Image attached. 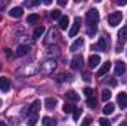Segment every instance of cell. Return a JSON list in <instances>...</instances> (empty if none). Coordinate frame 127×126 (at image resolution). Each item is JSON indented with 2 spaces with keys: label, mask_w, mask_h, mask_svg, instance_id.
<instances>
[{
  "label": "cell",
  "mask_w": 127,
  "mask_h": 126,
  "mask_svg": "<svg viewBox=\"0 0 127 126\" xmlns=\"http://www.w3.org/2000/svg\"><path fill=\"white\" fill-rule=\"evenodd\" d=\"M109 68H111V63H103L102 65H100L99 71H97V76H103V74H106V73L109 71Z\"/></svg>",
  "instance_id": "cell-16"
},
{
  "label": "cell",
  "mask_w": 127,
  "mask_h": 126,
  "mask_svg": "<svg viewBox=\"0 0 127 126\" xmlns=\"http://www.w3.org/2000/svg\"><path fill=\"white\" fill-rule=\"evenodd\" d=\"M66 79H71V76H66V74H62V76H59V80H66Z\"/></svg>",
  "instance_id": "cell-34"
},
{
  "label": "cell",
  "mask_w": 127,
  "mask_h": 126,
  "mask_svg": "<svg viewBox=\"0 0 127 126\" xmlns=\"http://www.w3.org/2000/svg\"><path fill=\"white\" fill-rule=\"evenodd\" d=\"M37 119H38L37 114H31V116H28V117H27V125L28 126H34L35 123H37Z\"/></svg>",
  "instance_id": "cell-23"
},
{
  "label": "cell",
  "mask_w": 127,
  "mask_h": 126,
  "mask_svg": "<svg viewBox=\"0 0 127 126\" xmlns=\"http://www.w3.org/2000/svg\"><path fill=\"white\" fill-rule=\"evenodd\" d=\"M117 104L120 105V108H126L127 107V94L126 92H120L117 95Z\"/></svg>",
  "instance_id": "cell-6"
},
{
  "label": "cell",
  "mask_w": 127,
  "mask_h": 126,
  "mask_svg": "<svg viewBox=\"0 0 127 126\" xmlns=\"http://www.w3.org/2000/svg\"><path fill=\"white\" fill-rule=\"evenodd\" d=\"M43 33H44V27H43V25L35 27V30H34V37H35V39H40V37L43 36Z\"/></svg>",
  "instance_id": "cell-24"
},
{
  "label": "cell",
  "mask_w": 127,
  "mask_h": 126,
  "mask_svg": "<svg viewBox=\"0 0 127 126\" xmlns=\"http://www.w3.org/2000/svg\"><path fill=\"white\" fill-rule=\"evenodd\" d=\"M9 89H10V80L7 77H0V91L7 92Z\"/></svg>",
  "instance_id": "cell-7"
},
{
  "label": "cell",
  "mask_w": 127,
  "mask_h": 126,
  "mask_svg": "<svg viewBox=\"0 0 127 126\" xmlns=\"http://www.w3.org/2000/svg\"><path fill=\"white\" fill-rule=\"evenodd\" d=\"M62 110H64V113H74V111H75V105H74L72 102H68V104H64Z\"/></svg>",
  "instance_id": "cell-21"
},
{
  "label": "cell",
  "mask_w": 127,
  "mask_h": 126,
  "mask_svg": "<svg viewBox=\"0 0 127 126\" xmlns=\"http://www.w3.org/2000/svg\"><path fill=\"white\" fill-rule=\"evenodd\" d=\"M81 113H83V111H81V108H77V110L72 113V119H74V120H78V117L81 116Z\"/></svg>",
  "instance_id": "cell-29"
},
{
  "label": "cell",
  "mask_w": 127,
  "mask_h": 126,
  "mask_svg": "<svg viewBox=\"0 0 127 126\" xmlns=\"http://www.w3.org/2000/svg\"><path fill=\"white\" fill-rule=\"evenodd\" d=\"M40 4V0H37V1H25V6H28V7H34V6H38Z\"/></svg>",
  "instance_id": "cell-31"
},
{
  "label": "cell",
  "mask_w": 127,
  "mask_h": 126,
  "mask_svg": "<svg viewBox=\"0 0 127 126\" xmlns=\"http://www.w3.org/2000/svg\"><path fill=\"white\" fill-rule=\"evenodd\" d=\"M38 110H40V101H38V99H35L31 105L28 107V108H25V110H24V116H27V117H28V116H31V114H37V111H38Z\"/></svg>",
  "instance_id": "cell-4"
},
{
  "label": "cell",
  "mask_w": 127,
  "mask_h": 126,
  "mask_svg": "<svg viewBox=\"0 0 127 126\" xmlns=\"http://www.w3.org/2000/svg\"><path fill=\"white\" fill-rule=\"evenodd\" d=\"M58 4H59V6H65L66 1H65V0H58Z\"/></svg>",
  "instance_id": "cell-36"
},
{
  "label": "cell",
  "mask_w": 127,
  "mask_h": 126,
  "mask_svg": "<svg viewBox=\"0 0 127 126\" xmlns=\"http://www.w3.org/2000/svg\"><path fill=\"white\" fill-rule=\"evenodd\" d=\"M0 70H1V64H0Z\"/></svg>",
  "instance_id": "cell-43"
},
{
  "label": "cell",
  "mask_w": 127,
  "mask_h": 126,
  "mask_svg": "<svg viewBox=\"0 0 127 126\" xmlns=\"http://www.w3.org/2000/svg\"><path fill=\"white\" fill-rule=\"evenodd\" d=\"M22 13H24V9H22V7H12L10 12H9V15H10L12 18H21Z\"/></svg>",
  "instance_id": "cell-10"
},
{
  "label": "cell",
  "mask_w": 127,
  "mask_h": 126,
  "mask_svg": "<svg viewBox=\"0 0 127 126\" xmlns=\"http://www.w3.org/2000/svg\"><path fill=\"white\" fill-rule=\"evenodd\" d=\"M84 95L87 96V98H90V96H95V91L92 89V88H84Z\"/></svg>",
  "instance_id": "cell-28"
},
{
  "label": "cell",
  "mask_w": 127,
  "mask_h": 126,
  "mask_svg": "<svg viewBox=\"0 0 127 126\" xmlns=\"http://www.w3.org/2000/svg\"><path fill=\"white\" fill-rule=\"evenodd\" d=\"M90 125H92V117H86L80 126H90Z\"/></svg>",
  "instance_id": "cell-32"
},
{
  "label": "cell",
  "mask_w": 127,
  "mask_h": 126,
  "mask_svg": "<svg viewBox=\"0 0 127 126\" xmlns=\"http://www.w3.org/2000/svg\"><path fill=\"white\" fill-rule=\"evenodd\" d=\"M114 108H115V105L112 104V102H108V104H105V107H103V114H112L114 113Z\"/></svg>",
  "instance_id": "cell-19"
},
{
  "label": "cell",
  "mask_w": 127,
  "mask_h": 126,
  "mask_svg": "<svg viewBox=\"0 0 127 126\" xmlns=\"http://www.w3.org/2000/svg\"><path fill=\"white\" fill-rule=\"evenodd\" d=\"M87 107H90V108H95L96 107V98L95 96L87 98Z\"/></svg>",
  "instance_id": "cell-26"
},
{
  "label": "cell",
  "mask_w": 127,
  "mask_h": 126,
  "mask_svg": "<svg viewBox=\"0 0 127 126\" xmlns=\"http://www.w3.org/2000/svg\"><path fill=\"white\" fill-rule=\"evenodd\" d=\"M92 49H95V51H100V52H105L106 51V43H105V39L103 37H100L99 39V42L92 46Z\"/></svg>",
  "instance_id": "cell-8"
},
{
  "label": "cell",
  "mask_w": 127,
  "mask_h": 126,
  "mask_svg": "<svg viewBox=\"0 0 127 126\" xmlns=\"http://www.w3.org/2000/svg\"><path fill=\"white\" fill-rule=\"evenodd\" d=\"M120 126H127V122H123V123H121Z\"/></svg>",
  "instance_id": "cell-41"
},
{
  "label": "cell",
  "mask_w": 127,
  "mask_h": 126,
  "mask_svg": "<svg viewBox=\"0 0 127 126\" xmlns=\"http://www.w3.org/2000/svg\"><path fill=\"white\" fill-rule=\"evenodd\" d=\"M4 52H6V55H7V57H12V52H10V51H9V49H6V51H4Z\"/></svg>",
  "instance_id": "cell-38"
},
{
  "label": "cell",
  "mask_w": 127,
  "mask_h": 126,
  "mask_svg": "<svg viewBox=\"0 0 127 126\" xmlns=\"http://www.w3.org/2000/svg\"><path fill=\"white\" fill-rule=\"evenodd\" d=\"M30 52V46L28 45H21L18 49H16V57H24Z\"/></svg>",
  "instance_id": "cell-11"
},
{
  "label": "cell",
  "mask_w": 127,
  "mask_h": 126,
  "mask_svg": "<svg viewBox=\"0 0 127 126\" xmlns=\"http://www.w3.org/2000/svg\"><path fill=\"white\" fill-rule=\"evenodd\" d=\"M83 65H84V60H83V57L81 55H77V57H74L72 58V61L69 64V67H71V70H81L83 68Z\"/></svg>",
  "instance_id": "cell-3"
},
{
  "label": "cell",
  "mask_w": 127,
  "mask_h": 126,
  "mask_svg": "<svg viewBox=\"0 0 127 126\" xmlns=\"http://www.w3.org/2000/svg\"><path fill=\"white\" fill-rule=\"evenodd\" d=\"M118 40L121 43H126L127 42V27H123L120 31H118Z\"/></svg>",
  "instance_id": "cell-18"
},
{
  "label": "cell",
  "mask_w": 127,
  "mask_h": 126,
  "mask_svg": "<svg viewBox=\"0 0 127 126\" xmlns=\"http://www.w3.org/2000/svg\"><path fill=\"white\" fill-rule=\"evenodd\" d=\"M109 98H111V91L103 89V91H102V99H103V101H108Z\"/></svg>",
  "instance_id": "cell-27"
},
{
  "label": "cell",
  "mask_w": 127,
  "mask_h": 126,
  "mask_svg": "<svg viewBox=\"0 0 127 126\" xmlns=\"http://www.w3.org/2000/svg\"><path fill=\"white\" fill-rule=\"evenodd\" d=\"M87 63H89V67H90V68H95V67H97L99 63H100V57H99V55H92Z\"/></svg>",
  "instance_id": "cell-12"
},
{
  "label": "cell",
  "mask_w": 127,
  "mask_h": 126,
  "mask_svg": "<svg viewBox=\"0 0 127 126\" xmlns=\"http://www.w3.org/2000/svg\"><path fill=\"white\" fill-rule=\"evenodd\" d=\"M123 19V13L121 12H112L109 16H108V24L111 27H117Z\"/></svg>",
  "instance_id": "cell-2"
},
{
  "label": "cell",
  "mask_w": 127,
  "mask_h": 126,
  "mask_svg": "<svg viewBox=\"0 0 127 126\" xmlns=\"http://www.w3.org/2000/svg\"><path fill=\"white\" fill-rule=\"evenodd\" d=\"M83 79H84V80H90V76H89V74H83Z\"/></svg>",
  "instance_id": "cell-37"
},
{
  "label": "cell",
  "mask_w": 127,
  "mask_h": 126,
  "mask_svg": "<svg viewBox=\"0 0 127 126\" xmlns=\"http://www.w3.org/2000/svg\"><path fill=\"white\" fill-rule=\"evenodd\" d=\"M86 21H87V34L90 37H93L96 34V24L99 22V12L96 9H90L86 13Z\"/></svg>",
  "instance_id": "cell-1"
},
{
  "label": "cell",
  "mask_w": 127,
  "mask_h": 126,
  "mask_svg": "<svg viewBox=\"0 0 127 126\" xmlns=\"http://www.w3.org/2000/svg\"><path fill=\"white\" fill-rule=\"evenodd\" d=\"M0 21H1V15H0Z\"/></svg>",
  "instance_id": "cell-42"
},
{
  "label": "cell",
  "mask_w": 127,
  "mask_h": 126,
  "mask_svg": "<svg viewBox=\"0 0 127 126\" xmlns=\"http://www.w3.org/2000/svg\"><path fill=\"white\" fill-rule=\"evenodd\" d=\"M106 83H108L111 88H115V86H117V80H115V79H108Z\"/></svg>",
  "instance_id": "cell-33"
},
{
  "label": "cell",
  "mask_w": 127,
  "mask_h": 126,
  "mask_svg": "<svg viewBox=\"0 0 127 126\" xmlns=\"http://www.w3.org/2000/svg\"><path fill=\"white\" fill-rule=\"evenodd\" d=\"M41 122H43L44 126H56V120L52 119L50 116H44V117L41 119Z\"/></svg>",
  "instance_id": "cell-17"
},
{
  "label": "cell",
  "mask_w": 127,
  "mask_h": 126,
  "mask_svg": "<svg viewBox=\"0 0 127 126\" xmlns=\"http://www.w3.org/2000/svg\"><path fill=\"white\" fill-rule=\"evenodd\" d=\"M65 96H66V99H69V101H72V102H77V101L80 99V96H78V94H77L75 91H68V92L65 94Z\"/></svg>",
  "instance_id": "cell-15"
},
{
  "label": "cell",
  "mask_w": 127,
  "mask_h": 126,
  "mask_svg": "<svg viewBox=\"0 0 127 126\" xmlns=\"http://www.w3.org/2000/svg\"><path fill=\"white\" fill-rule=\"evenodd\" d=\"M68 22H69V19H68V16H61V19H59V27L62 28V30H66L68 28Z\"/></svg>",
  "instance_id": "cell-22"
},
{
  "label": "cell",
  "mask_w": 127,
  "mask_h": 126,
  "mask_svg": "<svg viewBox=\"0 0 127 126\" xmlns=\"http://www.w3.org/2000/svg\"><path fill=\"white\" fill-rule=\"evenodd\" d=\"M99 125L100 126H111V122L108 119H99Z\"/></svg>",
  "instance_id": "cell-30"
},
{
  "label": "cell",
  "mask_w": 127,
  "mask_h": 126,
  "mask_svg": "<svg viewBox=\"0 0 127 126\" xmlns=\"http://www.w3.org/2000/svg\"><path fill=\"white\" fill-rule=\"evenodd\" d=\"M114 73H115L117 76H123V74L126 73V64H124V63H121V61H118V63L115 64Z\"/></svg>",
  "instance_id": "cell-9"
},
{
  "label": "cell",
  "mask_w": 127,
  "mask_h": 126,
  "mask_svg": "<svg viewBox=\"0 0 127 126\" xmlns=\"http://www.w3.org/2000/svg\"><path fill=\"white\" fill-rule=\"evenodd\" d=\"M50 16H52V19H61V10H59V9L52 10V12H50Z\"/></svg>",
  "instance_id": "cell-25"
},
{
  "label": "cell",
  "mask_w": 127,
  "mask_h": 126,
  "mask_svg": "<svg viewBox=\"0 0 127 126\" xmlns=\"http://www.w3.org/2000/svg\"><path fill=\"white\" fill-rule=\"evenodd\" d=\"M40 21V15L38 13H31V15H28V18H27V22L28 24H37Z\"/></svg>",
  "instance_id": "cell-20"
},
{
  "label": "cell",
  "mask_w": 127,
  "mask_h": 126,
  "mask_svg": "<svg viewBox=\"0 0 127 126\" xmlns=\"http://www.w3.org/2000/svg\"><path fill=\"white\" fill-rule=\"evenodd\" d=\"M0 105H1V101H0Z\"/></svg>",
  "instance_id": "cell-44"
},
{
  "label": "cell",
  "mask_w": 127,
  "mask_h": 126,
  "mask_svg": "<svg viewBox=\"0 0 127 126\" xmlns=\"http://www.w3.org/2000/svg\"><path fill=\"white\" fill-rule=\"evenodd\" d=\"M80 25H81V18H75L74 19V25L71 27V30H69V33H68V37H75L77 36V33L80 31Z\"/></svg>",
  "instance_id": "cell-5"
},
{
  "label": "cell",
  "mask_w": 127,
  "mask_h": 126,
  "mask_svg": "<svg viewBox=\"0 0 127 126\" xmlns=\"http://www.w3.org/2000/svg\"><path fill=\"white\" fill-rule=\"evenodd\" d=\"M50 3H52V0H44V4H47V6H49Z\"/></svg>",
  "instance_id": "cell-39"
},
{
  "label": "cell",
  "mask_w": 127,
  "mask_h": 126,
  "mask_svg": "<svg viewBox=\"0 0 127 126\" xmlns=\"http://www.w3.org/2000/svg\"><path fill=\"white\" fill-rule=\"evenodd\" d=\"M117 4H120V6H124V4H127V0H118V1H117Z\"/></svg>",
  "instance_id": "cell-35"
},
{
  "label": "cell",
  "mask_w": 127,
  "mask_h": 126,
  "mask_svg": "<svg viewBox=\"0 0 127 126\" xmlns=\"http://www.w3.org/2000/svg\"><path fill=\"white\" fill-rule=\"evenodd\" d=\"M0 126H7V125H6L4 122H0Z\"/></svg>",
  "instance_id": "cell-40"
},
{
  "label": "cell",
  "mask_w": 127,
  "mask_h": 126,
  "mask_svg": "<svg viewBox=\"0 0 127 126\" xmlns=\"http://www.w3.org/2000/svg\"><path fill=\"white\" fill-rule=\"evenodd\" d=\"M44 104H46V108H49V110H52V108H55V107H56V104H58V101H56V98H52V96H49V98H46V101H44Z\"/></svg>",
  "instance_id": "cell-14"
},
{
  "label": "cell",
  "mask_w": 127,
  "mask_h": 126,
  "mask_svg": "<svg viewBox=\"0 0 127 126\" xmlns=\"http://www.w3.org/2000/svg\"><path fill=\"white\" fill-rule=\"evenodd\" d=\"M83 45H84V40H83V39H77V40H75V42L71 45L69 51H71V52H75V51H78V49H80Z\"/></svg>",
  "instance_id": "cell-13"
}]
</instances>
